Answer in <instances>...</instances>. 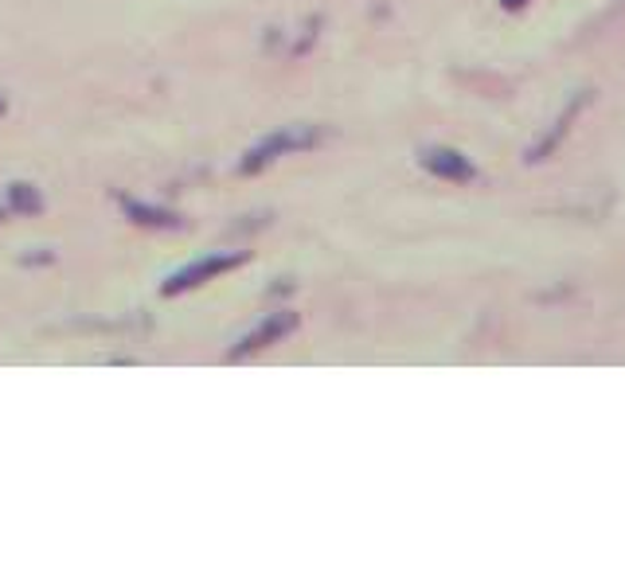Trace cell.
Wrapping results in <instances>:
<instances>
[{"instance_id":"1","label":"cell","mask_w":625,"mask_h":562,"mask_svg":"<svg viewBox=\"0 0 625 562\" xmlns=\"http://www.w3.org/2000/svg\"><path fill=\"white\" fill-rule=\"evenodd\" d=\"M321 141H325L321 125H282V129H274L270 137H262L259 145H250L247 157L239 161V172H242V176H259V172L270 169L277 157H286V152L317 149Z\"/></svg>"},{"instance_id":"2","label":"cell","mask_w":625,"mask_h":562,"mask_svg":"<svg viewBox=\"0 0 625 562\" xmlns=\"http://www.w3.org/2000/svg\"><path fill=\"white\" fill-rule=\"evenodd\" d=\"M250 254L247 250H239V254H207V259L200 262H188L184 269H177V274L169 277L161 286V297H177V294H188V289H200L204 282H212V277L227 274V269H239L247 266Z\"/></svg>"},{"instance_id":"3","label":"cell","mask_w":625,"mask_h":562,"mask_svg":"<svg viewBox=\"0 0 625 562\" xmlns=\"http://www.w3.org/2000/svg\"><path fill=\"white\" fill-rule=\"evenodd\" d=\"M294 329H297V312H289V309L270 312L259 329H250L247 336H242L239 344L227 352V359H247V356H254V352H262V348H274L277 340H286Z\"/></svg>"},{"instance_id":"4","label":"cell","mask_w":625,"mask_h":562,"mask_svg":"<svg viewBox=\"0 0 625 562\" xmlns=\"http://www.w3.org/2000/svg\"><path fill=\"white\" fill-rule=\"evenodd\" d=\"M419 164L438 180H450V184H469L477 180V169L474 161L465 157V152L450 149V145H430V149L419 152Z\"/></svg>"},{"instance_id":"5","label":"cell","mask_w":625,"mask_h":562,"mask_svg":"<svg viewBox=\"0 0 625 562\" xmlns=\"http://www.w3.org/2000/svg\"><path fill=\"white\" fill-rule=\"evenodd\" d=\"M590 99H594V94H590V90H575V99L567 102V110H562V114L555 117L552 134H547L544 141L536 145V149H527V157H524V161H527V164H539V161H547V157H552V152H555V145H559L562 137H567V129H571V122H575V117L582 114V106H587Z\"/></svg>"},{"instance_id":"6","label":"cell","mask_w":625,"mask_h":562,"mask_svg":"<svg viewBox=\"0 0 625 562\" xmlns=\"http://www.w3.org/2000/svg\"><path fill=\"white\" fill-rule=\"evenodd\" d=\"M122 211L129 223L137 227H152V231H172V227H180L184 219H180L177 211H169V207H152V204H137V199L122 196Z\"/></svg>"},{"instance_id":"7","label":"cell","mask_w":625,"mask_h":562,"mask_svg":"<svg viewBox=\"0 0 625 562\" xmlns=\"http://www.w3.org/2000/svg\"><path fill=\"white\" fill-rule=\"evenodd\" d=\"M9 211H16V215H39V211H44V196H39V187L27 184V180L9 184Z\"/></svg>"},{"instance_id":"8","label":"cell","mask_w":625,"mask_h":562,"mask_svg":"<svg viewBox=\"0 0 625 562\" xmlns=\"http://www.w3.org/2000/svg\"><path fill=\"white\" fill-rule=\"evenodd\" d=\"M44 262H55V254H52V250H44V254H27V259H24V266H44Z\"/></svg>"},{"instance_id":"9","label":"cell","mask_w":625,"mask_h":562,"mask_svg":"<svg viewBox=\"0 0 625 562\" xmlns=\"http://www.w3.org/2000/svg\"><path fill=\"white\" fill-rule=\"evenodd\" d=\"M524 4H527V0H500V9H509V12H520Z\"/></svg>"},{"instance_id":"10","label":"cell","mask_w":625,"mask_h":562,"mask_svg":"<svg viewBox=\"0 0 625 562\" xmlns=\"http://www.w3.org/2000/svg\"><path fill=\"white\" fill-rule=\"evenodd\" d=\"M4 110H9V99H4V94H0V114H4Z\"/></svg>"},{"instance_id":"11","label":"cell","mask_w":625,"mask_h":562,"mask_svg":"<svg viewBox=\"0 0 625 562\" xmlns=\"http://www.w3.org/2000/svg\"><path fill=\"white\" fill-rule=\"evenodd\" d=\"M4 215H9V211H4V207H0V223H4Z\"/></svg>"}]
</instances>
